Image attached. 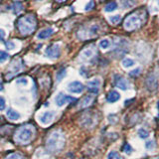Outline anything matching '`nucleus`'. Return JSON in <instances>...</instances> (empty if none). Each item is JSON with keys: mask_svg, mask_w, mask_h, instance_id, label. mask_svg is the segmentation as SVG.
Wrapping results in <instances>:
<instances>
[{"mask_svg": "<svg viewBox=\"0 0 159 159\" xmlns=\"http://www.w3.org/2000/svg\"><path fill=\"white\" fill-rule=\"evenodd\" d=\"M147 13L145 10H136L125 17L123 21V28L128 32L135 31L145 23Z\"/></svg>", "mask_w": 159, "mask_h": 159, "instance_id": "f257e3e1", "label": "nucleus"}, {"mask_svg": "<svg viewBox=\"0 0 159 159\" xmlns=\"http://www.w3.org/2000/svg\"><path fill=\"white\" fill-rule=\"evenodd\" d=\"M16 27L19 33L23 36L31 35L37 28V20L35 15L27 14L19 18L16 22Z\"/></svg>", "mask_w": 159, "mask_h": 159, "instance_id": "f03ea898", "label": "nucleus"}, {"mask_svg": "<svg viewBox=\"0 0 159 159\" xmlns=\"http://www.w3.org/2000/svg\"><path fill=\"white\" fill-rule=\"evenodd\" d=\"M65 143H66V140H65V136L63 132L59 130H55L49 134L46 141V147L48 149V151L52 153H57L64 148Z\"/></svg>", "mask_w": 159, "mask_h": 159, "instance_id": "7ed1b4c3", "label": "nucleus"}, {"mask_svg": "<svg viewBox=\"0 0 159 159\" xmlns=\"http://www.w3.org/2000/svg\"><path fill=\"white\" fill-rule=\"evenodd\" d=\"M99 31H101V26L97 23H93L80 29V31L78 32V37L81 40L92 39L93 37H97Z\"/></svg>", "mask_w": 159, "mask_h": 159, "instance_id": "20e7f679", "label": "nucleus"}, {"mask_svg": "<svg viewBox=\"0 0 159 159\" xmlns=\"http://www.w3.org/2000/svg\"><path fill=\"white\" fill-rule=\"evenodd\" d=\"M34 134V127L32 125H24L18 129L15 139L19 143H27L31 140Z\"/></svg>", "mask_w": 159, "mask_h": 159, "instance_id": "39448f33", "label": "nucleus"}, {"mask_svg": "<svg viewBox=\"0 0 159 159\" xmlns=\"http://www.w3.org/2000/svg\"><path fill=\"white\" fill-rule=\"evenodd\" d=\"M23 67V65H22V62H21V60L20 59H15L12 61L11 65H10V67H9V73L7 74V80L9 79H12L13 76H15L17 73H19L20 71H21V69Z\"/></svg>", "mask_w": 159, "mask_h": 159, "instance_id": "423d86ee", "label": "nucleus"}, {"mask_svg": "<svg viewBox=\"0 0 159 159\" xmlns=\"http://www.w3.org/2000/svg\"><path fill=\"white\" fill-rule=\"evenodd\" d=\"M113 84L116 88L122 89V91H126L129 89V83L128 81L123 78L120 75H114L113 76Z\"/></svg>", "mask_w": 159, "mask_h": 159, "instance_id": "0eeeda50", "label": "nucleus"}, {"mask_svg": "<svg viewBox=\"0 0 159 159\" xmlns=\"http://www.w3.org/2000/svg\"><path fill=\"white\" fill-rule=\"evenodd\" d=\"M46 56L50 59H58L61 55V49L58 44H52L46 49Z\"/></svg>", "mask_w": 159, "mask_h": 159, "instance_id": "6e6552de", "label": "nucleus"}, {"mask_svg": "<svg viewBox=\"0 0 159 159\" xmlns=\"http://www.w3.org/2000/svg\"><path fill=\"white\" fill-rule=\"evenodd\" d=\"M145 87L149 92H155L158 89L157 78L153 74H149L145 79Z\"/></svg>", "mask_w": 159, "mask_h": 159, "instance_id": "1a4fd4ad", "label": "nucleus"}, {"mask_svg": "<svg viewBox=\"0 0 159 159\" xmlns=\"http://www.w3.org/2000/svg\"><path fill=\"white\" fill-rule=\"evenodd\" d=\"M76 101H77V98L67 96V94H65L63 93H58V96L56 97V98H55V102H56V104L58 107H63L65 103H71Z\"/></svg>", "mask_w": 159, "mask_h": 159, "instance_id": "9d476101", "label": "nucleus"}, {"mask_svg": "<svg viewBox=\"0 0 159 159\" xmlns=\"http://www.w3.org/2000/svg\"><path fill=\"white\" fill-rule=\"evenodd\" d=\"M68 89H69L70 93H83V91L84 89V84L81 82L75 81V82H72L71 84H69Z\"/></svg>", "mask_w": 159, "mask_h": 159, "instance_id": "9b49d317", "label": "nucleus"}, {"mask_svg": "<svg viewBox=\"0 0 159 159\" xmlns=\"http://www.w3.org/2000/svg\"><path fill=\"white\" fill-rule=\"evenodd\" d=\"M96 54H97L96 48H94L93 45H92V46L84 49V51L81 54V57L83 58V60H89V59L93 58Z\"/></svg>", "mask_w": 159, "mask_h": 159, "instance_id": "f8f14e48", "label": "nucleus"}, {"mask_svg": "<svg viewBox=\"0 0 159 159\" xmlns=\"http://www.w3.org/2000/svg\"><path fill=\"white\" fill-rule=\"evenodd\" d=\"M99 86H101V81L98 79H94L88 83V89L89 93L97 94L99 92Z\"/></svg>", "mask_w": 159, "mask_h": 159, "instance_id": "ddd939ff", "label": "nucleus"}, {"mask_svg": "<svg viewBox=\"0 0 159 159\" xmlns=\"http://www.w3.org/2000/svg\"><path fill=\"white\" fill-rule=\"evenodd\" d=\"M93 99H94V98H93V94H88V96L84 97L83 99L79 103V107L80 108H87V107H89L93 102Z\"/></svg>", "mask_w": 159, "mask_h": 159, "instance_id": "4468645a", "label": "nucleus"}, {"mask_svg": "<svg viewBox=\"0 0 159 159\" xmlns=\"http://www.w3.org/2000/svg\"><path fill=\"white\" fill-rule=\"evenodd\" d=\"M54 116H55L54 111H46L42 114L41 117H40V121H41L43 124H48L53 120Z\"/></svg>", "mask_w": 159, "mask_h": 159, "instance_id": "2eb2a0df", "label": "nucleus"}, {"mask_svg": "<svg viewBox=\"0 0 159 159\" xmlns=\"http://www.w3.org/2000/svg\"><path fill=\"white\" fill-rule=\"evenodd\" d=\"M53 33H54L53 28H46V29L41 30V31H40V32L38 33L37 37H38L39 39L44 40V39L49 38L50 36H52V34H53Z\"/></svg>", "mask_w": 159, "mask_h": 159, "instance_id": "dca6fc26", "label": "nucleus"}, {"mask_svg": "<svg viewBox=\"0 0 159 159\" xmlns=\"http://www.w3.org/2000/svg\"><path fill=\"white\" fill-rule=\"evenodd\" d=\"M119 98H120V94H119V93L116 91H111L108 93L107 97V102L112 103V102H117Z\"/></svg>", "mask_w": 159, "mask_h": 159, "instance_id": "f3484780", "label": "nucleus"}, {"mask_svg": "<svg viewBox=\"0 0 159 159\" xmlns=\"http://www.w3.org/2000/svg\"><path fill=\"white\" fill-rule=\"evenodd\" d=\"M84 120L82 121V124L84 126H92L93 125V116L91 113H87V114H84V117H83Z\"/></svg>", "mask_w": 159, "mask_h": 159, "instance_id": "a211bd4d", "label": "nucleus"}, {"mask_svg": "<svg viewBox=\"0 0 159 159\" xmlns=\"http://www.w3.org/2000/svg\"><path fill=\"white\" fill-rule=\"evenodd\" d=\"M7 117L10 119V120H18L20 118V113L17 112L16 111H14L13 108H9L7 111Z\"/></svg>", "mask_w": 159, "mask_h": 159, "instance_id": "6ab92c4d", "label": "nucleus"}, {"mask_svg": "<svg viewBox=\"0 0 159 159\" xmlns=\"http://www.w3.org/2000/svg\"><path fill=\"white\" fill-rule=\"evenodd\" d=\"M12 10L15 14H19L23 10V5L20 1H15L12 5Z\"/></svg>", "mask_w": 159, "mask_h": 159, "instance_id": "aec40b11", "label": "nucleus"}, {"mask_svg": "<svg viewBox=\"0 0 159 159\" xmlns=\"http://www.w3.org/2000/svg\"><path fill=\"white\" fill-rule=\"evenodd\" d=\"M117 8V3L116 2H108L106 6H104V11L106 12H112Z\"/></svg>", "mask_w": 159, "mask_h": 159, "instance_id": "412c9836", "label": "nucleus"}, {"mask_svg": "<svg viewBox=\"0 0 159 159\" xmlns=\"http://www.w3.org/2000/svg\"><path fill=\"white\" fill-rule=\"evenodd\" d=\"M66 75H67V70L65 69V68H62V69H60L58 73H57V81L58 82H61L62 80L66 77Z\"/></svg>", "mask_w": 159, "mask_h": 159, "instance_id": "4be33fe9", "label": "nucleus"}, {"mask_svg": "<svg viewBox=\"0 0 159 159\" xmlns=\"http://www.w3.org/2000/svg\"><path fill=\"white\" fill-rule=\"evenodd\" d=\"M121 64H122V66H123V67H125V68H130V67L133 66L134 64H135V62H134L132 59L125 58V59H123V60H122Z\"/></svg>", "mask_w": 159, "mask_h": 159, "instance_id": "5701e85b", "label": "nucleus"}, {"mask_svg": "<svg viewBox=\"0 0 159 159\" xmlns=\"http://www.w3.org/2000/svg\"><path fill=\"white\" fill-rule=\"evenodd\" d=\"M4 159H23V156H22V154H20L18 152H13V153L8 154Z\"/></svg>", "mask_w": 159, "mask_h": 159, "instance_id": "b1692460", "label": "nucleus"}, {"mask_svg": "<svg viewBox=\"0 0 159 159\" xmlns=\"http://www.w3.org/2000/svg\"><path fill=\"white\" fill-rule=\"evenodd\" d=\"M109 46H111V42H109L108 39H103L99 42V47L102 49H107Z\"/></svg>", "mask_w": 159, "mask_h": 159, "instance_id": "393cba45", "label": "nucleus"}, {"mask_svg": "<svg viewBox=\"0 0 159 159\" xmlns=\"http://www.w3.org/2000/svg\"><path fill=\"white\" fill-rule=\"evenodd\" d=\"M107 159H121L120 155L116 151H111L107 154Z\"/></svg>", "mask_w": 159, "mask_h": 159, "instance_id": "a878e982", "label": "nucleus"}, {"mask_svg": "<svg viewBox=\"0 0 159 159\" xmlns=\"http://www.w3.org/2000/svg\"><path fill=\"white\" fill-rule=\"evenodd\" d=\"M138 135L141 138H147L149 136V132H148V130H146L145 128H140L138 130Z\"/></svg>", "mask_w": 159, "mask_h": 159, "instance_id": "bb28decb", "label": "nucleus"}, {"mask_svg": "<svg viewBox=\"0 0 159 159\" xmlns=\"http://www.w3.org/2000/svg\"><path fill=\"white\" fill-rule=\"evenodd\" d=\"M8 58H9V55L7 52L0 51V63H4L5 61H7Z\"/></svg>", "mask_w": 159, "mask_h": 159, "instance_id": "cd10ccee", "label": "nucleus"}, {"mask_svg": "<svg viewBox=\"0 0 159 159\" xmlns=\"http://www.w3.org/2000/svg\"><path fill=\"white\" fill-rule=\"evenodd\" d=\"M120 20H121V17L119 16V15H114V16H111L109 17V21H111L112 24H118L119 22H120Z\"/></svg>", "mask_w": 159, "mask_h": 159, "instance_id": "c85d7f7f", "label": "nucleus"}, {"mask_svg": "<svg viewBox=\"0 0 159 159\" xmlns=\"http://www.w3.org/2000/svg\"><path fill=\"white\" fill-rule=\"evenodd\" d=\"M140 74H141V69H140V68H136V69H134L133 71L129 72V76L132 77V78H136V77H138Z\"/></svg>", "mask_w": 159, "mask_h": 159, "instance_id": "c756f323", "label": "nucleus"}, {"mask_svg": "<svg viewBox=\"0 0 159 159\" xmlns=\"http://www.w3.org/2000/svg\"><path fill=\"white\" fill-rule=\"evenodd\" d=\"M122 151L125 152V153H130L132 151V148L128 143H124L123 146H122Z\"/></svg>", "mask_w": 159, "mask_h": 159, "instance_id": "7c9ffc66", "label": "nucleus"}, {"mask_svg": "<svg viewBox=\"0 0 159 159\" xmlns=\"http://www.w3.org/2000/svg\"><path fill=\"white\" fill-rule=\"evenodd\" d=\"M94 8V2L93 1H89L87 5H86V7H84V10H86V11H91V10H93Z\"/></svg>", "mask_w": 159, "mask_h": 159, "instance_id": "2f4dec72", "label": "nucleus"}, {"mask_svg": "<svg viewBox=\"0 0 159 159\" xmlns=\"http://www.w3.org/2000/svg\"><path fill=\"white\" fill-rule=\"evenodd\" d=\"M5 47L7 48V50H13V49H15V44H14V42H12V41H7L6 43H5Z\"/></svg>", "mask_w": 159, "mask_h": 159, "instance_id": "473e14b6", "label": "nucleus"}, {"mask_svg": "<svg viewBox=\"0 0 159 159\" xmlns=\"http://www.w3.org/2000/svg\"><path fill=\"white\" fill-rule=\"evenodd\" d=\"M6 107V102H5L4 98L0 97V111H4Z\"/></svg>", "mask_w": 159, "mask_h": 159, "instance_id": "72a5a7b5", "label": "nucleus"}, {"mask_svg": "<svg viewBox=\"0 0 159 159\" xmlns=\"http://www.w3.org/2000/svg\"><path fill=\"white\" fill-rule=\"evenodd\" d=\"M145 145H146L147 149H153L154 147H155V142H154L153 140H148Z\"/></svg>", "mask_w": 159, "mask_h": 159, "instance_id": "f704fd0d", "label": "nucleus"}, {"mask_svg": "<svg viewBox=\"0 0 159 159\" xmlns=\"http://www.w3.org/2000/svg\"><path fill=\"white\" fill-rule=\"evenodd\" d=\"M17 84H27V80L25 78H21L17 80Z\"/></svg>", "mask_w": 159, "mask_h": 159, "instance_id": "c9c22d12", "label": "nucleus"}, {"mask_svg": "<svg viewBox=\"0 0 159 159\" xmlns=\"http://www.w3.org/2000/svg\"><path fill=\"white\" fill-rule=\"evenodd\" d=\"M4 38H5V32H4V30L0 29V41H3Z\"/></svg>", "mask_w": 159, "mask_h": 159, "instance_id": "e433bc0d", "label": "nucleus"}, {"mask_svg": "<svg viewBox=\"0 0 159 159\" xmlns=\"http://www.w3.org/2000/svg\"><path fill=\"white\" fill-rule=\"evenodd\" d=\"M66 1H67V0H56V2H58V3H64Z\"/></svg>", "mask_w": 159, "mask_h": 159, "instance_id": "4c0bfd02", "label": "nucleus"}, {"mask_svg": "<svg viewBox=\"0 0 159 159\" xmlns=\"http://www.w3.org/2000/svg\"><path fill=\"white\" fill-rule=\"evenodd\" d=\"M0 91H3V84H2L1 80H0Z\"/></svg>", "mask_w": 159, "mask_h": 159, "instance_id": "58836bf2", "label": "nucleus"}, {"mask_svg": "<svg viewBox=\"0 0 159 159\" xmlns=\"http://www.w3.org/2000/svg\"><path fill=\"white\" fill-rule=\"evenodd\" d=\"M157 109H158V111H159V101L157 102Z\"/></svg>", "mask_w": 159, "mask_h": 159, "instance_id": "ea45409f", "label": "nucleus"}, {"mask_svg": "<svg viewBox=\"0 0 159 159\" xmlns=\"http://www.w3.org/2000/svg\"><path fill=\"white\" fill-rule=\"evenodd\" d=\"M101 1H106V0H101Z\"/></svg>", "mask_w": 159, "mask_h": 159, "instance_id": "a19ab883", "label": "nucleus"}, {"mask_svg": "<svg viewBox=\"0 0 159 159\" xmlns=\"http://www.w3.org/2000/svg\"><path fill=\"white\" fill-rule=\"evenodd\" d=\"M37 1H41V0H37Z\"/></svg>", "mask_w": 159, "mask_h": 159, "instance_id": "79ce46f5", "label": "nucleus"}, {"mask_svg": "<svg viewBox=\"0 0 159 159\" xmlns=\"http://www.w3.org/2000/svg\"><path fill=\"white\" fill-rule=\"evenodd\" d=\"M157 159H159V158H157Z\"/></svg>", "mask_w": 159, "mask_h": 159, "instance_id": "37998d69", "label": "nucleus"}]
</instances>
